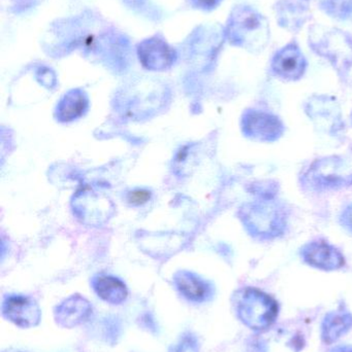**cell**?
Instances as JSON below:
<instances>
[{"mask_svg":"<svg viewBox=\"0 0 352 352\" xmlns=\"http://www.w3.org/2000/svg\"><path fill=\"white\" fill-rule=\"evenodd\" d=\"M225 32L231 45L251 51H260L270 43L268 20L251 6H235Z\"/></svg>","mask_w":352,"mask_h":352,"instance_id":"1","label":"cell"},{"mask_svg":"<svg viewBox=\"0 0 352 352\" xmlns=\"http://www.w3.org/2000/svg\"><path fill=\"white\" fill-rule=\"evenodd\" d=\"M240 320L253 330L268 329L278 316V305L270 296L256 289H245L236 295Z\"/></svg>","mask_w":352,"mask_h":352,"instance_id":"2","label":"cell"},{"mask_svg":"<svg viewBox=\"0 0 352 352\" xmlns=\"http://www.w3.org/2000/svg\"><path fill=\"white\" fill-rule=\"evenodd\" d=\"M72 207L76 219L89 227L105 225L116 209L109 197L90 188H81L74 195Z\"/></svg>","mask_w":352,"mask_h":352,"instance_id":"3","label":"cell"},{"mask_svg":"<svg viewBox=\"0 0 352 352\" xmlns=\"http://www.w3.org/2000/svg\"><path fill=\"white\" fill-rule=\"evenodd\" d=\"M138 55L143 66L154 72L169 69L177 59L175 50L157 36L142 41L138 45Z\"/></svg>","mask_w":352,"mask_h":352,"instance_id":"4","label":"cell"},{"mask_svg":"<svg viewBox=\"0 0 352 352\" xmlns=\"http://www.w3.org/2000/svg\"><path fill=\"white\" fill-rule=\"evenodd\" d=\"M273 72L279 78L287 80H297L303 76L307 67V61L296 43L279 50L271 63Z\"/></svg>","mask_w":352,"mask_h":352,"instance_id":"5","label":"cell"},{"mask_svg":"<svg viewBox=\"0 0 352 352\" xmlns=\"http://www.w3.org/2000/svg\"><path fill=\"white\" fill-rule=\"evenodd\" d=\"M2 314L6 318L21 328L37 326L41 320V309L37 302L23 296H10L2 304Z\"/></svg>","mask_w":352,"mask_h":352,"instance_id":"6","label":"cell"},{"mask_svg":"<svg viewBox=\"0 0 352 352\" xmlns=\"http://www.w3.org/2000/svg\"><path fill=\"white\" fill-rule=\"evenodd\" d=\"M92 306L88 300L79 295L64 300L55 308V320L63 328H74L89 320Z\"/></svg>","mask_w":352,"mask_h":352,"instance_id":"7","label":"cell"},{"mask_svg":"<svg viewBox=\"0 0 352 352\" xmlns=\"http://www.w3.org/2000/svg\"><path fill=\"white\" fill-rule=\"evenodd\" d=\"M280 122L272 116L251 111L246 113L243 119L244 131L247 135L260 140H273L281 132Z\"/></svg>","mask_w":352,"mask_h":352,"instance_id":"8","label":"cell"},{"mask_svg":"<svg viewBox=\"0 0 352 352\" xmlns=\"http://www.w3.org/2000/svg\"><path fill=\"white\" fill-rule=\"evenodd\" d=\"M89 107L86 93L81 89H72L64 94L56 107L55 118L61 123H70L85 115Z\"/></svg>","mask_w":352,"mask_h":352,"instance_id":"9","label":"cell"},{"mask_svg":"<svg viewBox=\"0 0 352 352\" xmlns=\"http://www.w3.org/2000/svg\"><path fill=\"white\" fill-rule=\"evenodd\" d=\"M303 256L308 264L324 270H334L344 265L340 252L324 242H314L306 246Z\"/></svg>","mask_w":352,"mask_h":352,"instance_id":"10","label":"cell"},{"mask_svg":"<svg viewBox=\"0 0 352 352\" xmlns=\"http://www.w3.org/2000/svg\"><path fill=\"white\" fill-rule=\"evenodd\" d=\"M178 291L192 302H204L212 295V287L204 279L189 271H179L174 276Z\"/></svg>","mask_w":352,"mask_h":352,"instance_id":"11","label":"cell"},{"mask_svg":"<svg viewBox=\"0 0 352 352\" xmlns=\"http://www.w3.org/2000/svg\"><path fill=\"white\" fill-rule=\"evenodd\" d=\"M276 14L281 26L291 31L299 30L309 16L307 8L298 0H280Z\"/></svg>","mask_w":352,"mask_h":352,"instance_id":"12","label":"cell"},{"mask_svg":"<svg viewBox=\"0 0 352 352\" xmlns=\"http://www.w3.org/2000/svg\"><path fill=\"white\" fill-rule=\"evenodd\" d=\"M92 287L97 296L107 303L121 304L127 298L126 285L111 275L101 274L93 277Z\"/></svg>","mask_w":352,"mask_h":352,"instance_id":"13","label":"cell"},{"mask_svg":"<svg viewBox=\"0 0 352 352\" xmlns=\"http://www.w3.org/2000/svg\"><path fill=\"white\" fill-rule=\"evenodd\" d=\"M352 326V316L347 312H334L329 314L322 324V339L324 342L333 343L344 335Z\"/></svg>","mask_w":352,"mask_h":352,"instance_id":"14","label":"cell"},{"mask_svg":"<svg viewBox=\"0 0 352 352\" xmlns=\"http://www.w3.org/2000/svg\"><path fill=\"white\" fill-rule=\"evenodd\" d=\"M320 6L326 14L339 20H345L352 14V0H322Z\"/></svg>","mask_w":352,"mask_h":352,"instance_id":"15","label":"cell"},{"mask_svg":"<svg viewBox=\"0 0 352 352\" xmlns=\"http://www.w3.org/2000/svg\"><path fill=\"white\" fill-rule=\"evenodd\" d=\"M150 198L151 192L147 190H134L127 195V201L132 205L145 204Z\"/></svg>","mask_w":352,"mask_h":352,"instance_id":"16","label":"cell"},{"mask_svg":"<svg viewBox=\"0 0 352 352\" xmlns=\"http://www.w3.org/2000/svg\"><path fill=\"white\" fill-rule=\"evenodd\" d=\"M188 2L192 8L210 12L220 6L222 0H188Z\"/></svg>","mask_w":352,"mask_h":352,"instance_id":"17","label":"cell"},{"mask_svg":"<svg viewBox=\"0 0 352 352\" xmlns=\"http://www.w3.org/2000/svg\"><path fill=\"white\" fill-rule=\"evenodd\" d=\"M343 221H344L346 227H349L352 231V206L345 211L344 215H343Z\"/></svg>","mask_w":352,"mask_h":352,"instance_id":"18","label":"cell"},{"mask_svg":"<svg viewBox=\"0 0 352 352\" xmlns=\"http://www.w3.org/2000/svg\"><path fill=\"white\" fill-rule=\"evenodd\" d=\"M333 352H352V347H351V346L339 347V349H335V351Z\"/></svg>","mask_w":352,"mask_h":352,"instance_id":"19","label":"cell"}]
</instances>
